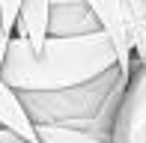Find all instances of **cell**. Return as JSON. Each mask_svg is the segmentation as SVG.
Segmentation results:
<instances>
[{
    "mask_svg": "<svg viewBox=\"0 0 146 143\" xmlns=\"http://www.w3.org/2000/svg\"><path fill=\"white\" fill-rule=\"evenodd\" d=\"M110 69H116V54L104 30L90 36H48L39 51L15 33L6 45L0 77L18 93H45L96 81Z\"/></svg>",
    "mask_w": 146,
    "mask_h": 143,
    "instance_id": "1",
    "label": "cell"
},
{
    "mask_svg": "<svg viewBox=\"0 0 146 143\" xmlns=\"http://www.w3.org/2000/svg\"><path fill=\"white\" fill-rule=\"evenodd\" d=\"M119 81H125L119 75V69H110L102 77L78 83V87L45 89V93H18V95H21V101H24L33 122L92 131V122H96L98 110L104 107V101L110 99V93L116 89Z\"/></svg>",
    "mask_w": 146,
    "mask_h": 143,
    "instance_id": "2",
    "label": "cell"
},
{
    "mask_svg": "<svg viewBox=\"0 0 146 143\" xmlns=\"http://www.w3.org/2000/svg\"><path fill=\"white\" fill-rule=\"evenodd\" d=\"M113 143H146V66H134L113 122Z\"/></svg>",
    "mask_w": 146,
    "mask_h": 143,
    "instance_id": "3",
    "label": "cell"
},
{
    "mask_svg": "<svg viewBox=\"0 0 146 143\" xmlns=\"http://www.w3.org/2000/svg\"><path fill=\"white\" fill-rule=\"evenodd\" d=\"M87 6L92 9V15L98 18L102 30L108 33L110 45H113L119 75L128 81V77H131V69H134V54H131L128 27H125V3H122V0H87Z\"/></svg>",
    "mask_w": 146,
    "mask_h": 143,
    "instance_id": "4",
    "label": "cell"
},
{
    "mask_svg": "<svg viewBox=\"0 0 146 143\" xmlns=\"http://www.w3.org/2000/svg\"><path fill=\"white\" fill-rule=\"evenodd\" d=\"M98 30H102V24L87 6V0L51 3L48 36H90V33H98Z\"/></svg>",
    "mask_w": 146,
    "mask_h": 143,
    "instance_id": "5",
    "label": "cell"
},
{
    "mask_svg": "<svg viewBox=\"0 0 146 143\" xmlns=\"http://www.w3.org/2000/svg\"><path fill=\"white\" fill-rule=\"evenodd\" d=\"M0 125L9 128L12 134H18L21 140L36 143V122L30 119L18 89H12L3 77H0Z\"/></svg>",
    "mask_w": 146,
    "mask_h": 143,
    "instance_id": "6",
    "label": "cell"
},
{
    "mask_svg": "<svg viewBox=\"0 0 146 143\" xmlns=\"http://www.w3.org/2000/svg\"><path fill=\"white\" fill-rule=\"evenodd\" d=\"M48 24H51V0H21L15 33L30 42V48H42L48 39Z\"/></svg>",
    "mask_w": 146,
    "mask_h": 143,
    "instance_id": "7",
    "label": "cell"
},
{
    "mask_svg": "<svg viewBox=\"0 0 146 143\" xmlns=\"http://www.w3.org/2000/svg\"><path fill=\"white\" fill-rule=\"evenodd\" d=\"M134 66H146V0H122Z\"/></svg>",
    "mask_w": 146,
    "mask_h": 143,
    "instance_id": "8",
    "label": "cell"
},
{
    "mask_svg": "<svg viewBox=\"0 0 146 143\" xmlns=\"http://www.w3.org/2000/svg\"><path fill=\"white\" fill-rule=\"evenodd\" d=\"M0 12H3V30L6 36H15V24H18V12H21V0H0Z\"/></svg>",
    "mask_w": 146,
    "mask_h": 143,
    "instance_id": "9",
    "label": "cell"
},
{
    "mask_svg": "<svg viewBox=\"0 0 146 143\" xmlns=\"http://www.w3.org/2000/svg\"><path fill=\"white\" fill-rule=\"evenodd\" d=\"M51 3H66V0H51Z\"/></svg>",
    "mask_w": 146,
    "mask_h": 143,
    "instance_id": "10",
    "label": "cell"
}]
</instances>
